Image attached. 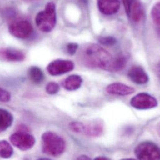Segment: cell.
<instances>
[{
  "mask_svg": "<svg viewBox=\"0 0 160 160\" xmlns=\"http://www.w3.org/2000/svg\"><path fill=\"white\" fill-rule=\"evenodd\" d=\"M80 60L87 67L110 71L113 57L102 47L90 44L82 49Z\"/></svg>",
  "mask_w": 160,
  "mask_h": 160,
  "instance_id": "1",
  "label": "cell"
},
{
  "mask_svg": "<svg viewBox=\"0 0 160 160\" xmlns=\"http://www.w3.org/2000/svg\"><path fill=\"white\" fill-rule=\"evenodd\" d=\"M42 150L46 155L57 157L62 155L65 151L66 142L57 133L52 132L44 133L41 137Z\"/></svg>",
  "mask_w": 160,
  "mask_h": 160,
  "instance_id": "2",
  "label": "cell"
},
{
  "mask_svg": "<svg viewBox=\"0 0 160 160\" xmlns=\"http://www.w3.org/2000/svg\"><path fill=\"white\" fill-rule=\"evenodd\" d=\"M35 22L40 31L44 32L52 31L57 22L56 5L53 2L48 3L45 9L37 14Z\"/></svg>",
  "mask_w": 160,
  "mask_h": 160,
  "instance_id": "3",
  "label": "cell"
},
{
  "mask_svg": "<svg viewBox=\"0 0 160 160\" xmlns=\"http://www.w3.org/2000/svg\"><path fill=\"white\" fill-rule=\"evenodd\" d=\"M137 158L142 160H158L160 159L159 147L150 142H144L137 145L134 151Z\"/></svg>",
  "mask_w": 160,
  "mask_h": 160,
  "instance_id": "4",
  "label": "cell"
},
{
  "mask_svg": "<svg viewBox=\"0 0 160 160\" xmlns=\"http://www.w3.org/2000/svg\"><path fill=\"white\" fill-rule=\"evenodd\" d=\"M9 31L11 35L17 38L26 39L32 35L33 28L28 20L18 19L9 24Z\"/></svg>",
  "mask_w": 160,
  "mask_h": 160,
  "instance_id": "5",
  "label": "cell"
},
{
  "mask_svg": "<svg viewBox=\"0 0 160 160\" xmlns=\"http://www.w3.org/2000/svg\"><path fill=\"white\" fill-rule=\"evenodd\" d=\"M9 139L14 146L22 151L30 150L36 143L35 138L26 132L14 133L11 135Z\"/></svg>",
  "mask_w": 160,
  "mask_h": 160,
  "instance_id": "6",
  "label": "cell"
},
{
  "mask_svg": "<svg viewBox=\"0 0 160 160\" xmlns=\"http://www.w3.org/2000/svg\"><path fill=\"white\" fill-rule=\"evenodd\" d=\"M132 107L138 110H147L158 105L157 99L148 93H140L134 96L130 101Z\"/></svg>",
  "mask_w": 160,
  "mask_h": 160,
  "instance_id": "7",
  "label": "cell"
},
{
  "mask_svg": "<svg viewBox=\"0 0 160 160\" xmlns=\"http://www.w3.org/2000/svg\"><path fill=\"white\" fill-rule=\"evenodd\" d=\"M126 13L134 22L140 21L144 16V8L140 0H122Z\"/></svg>",
  "mask_w": 160,
  "mask_h": 160,
  "instance_id": "8",
  "label": "cell"
},
{
  "mask_svg": "<svg viewBox=\"0 0 160 160\" xmlns=\"http://www.w3.org/2000/svg\"><path fill=\"white\" fill-rule=\"evenodd\" d=\"M74 68V63L70 60L56 59L49 64L47 70L51 76H58L72 71Z\"/></svg>",
  "mask_w": 160,
  "mask_h": 160,
  "instance_id": "9",
  "label": "cell"
},
{
  "mask_svg": "<svg viewBox=\"0 0 160 160\" xmlns=\"http://www.w3.org/2000/svg\"><path fill=\"white\" fill-rule=\"evenodd\" d=\"M106 92L112 95H117L120 96L128 95L135 92V88L128 86L125 83L115 82L109 84L106 87Z\"/></svg>",
  "mask_w": 160,
  "mask_h": 160,
  "instance_id": "10",
  "label": "cell"
},
{
  "mask_svg": "<svg viewBox=\"0 0 160 160\" xmlns=\"http://www.w3.org/2000/svg\"><path fill=\"white\" fill-rule=\"evenodd\" d=\"M99 11L105 15H112L117 13L120 6V0H98Z\"/></svg>",
  "mask_w": 160,
  "mask_h": 160,
  "instance_id": "11",
  "label": "cell"
},
{
  "mask_svg": "<svg viewBox=\"0 0 160 160\" xmlns=\"http://www.w3.org/2000/svg\"><path fill=\"white\" fill-rule=\"evenodd\" d=\"M128 76L132 82L138 85L145 84L149 80L147 73L141 66H138L132 67L128 72Z\"/></svg>",
  "mask_w": 160,
  "mask_h": 160,
  "instance_id": "12",
  "label": "cell"
},
{
  "mask_svg": "<svg viewBox=\"0 0 160 160\" xmlns=\"http://www.w3.org/2000/svg\"><path fill=\"white\" fill-rule=\"evenodd\" d=\"M103 131V125L100 122H95L90 124L83 123V132L84 134L88 137H97L102 135Z\"/></svg>",
  "mask_w": 160,
  "mask_h": 160,
  "instance_id": "13",
  "label": "cell"
},
{
  "mask_svg": "<svg viewBox=\"0 0 160 160\" xmlns=\"http://www.w3.org/2000/svg\"><path fill=\"white\" fill-rule=\"evenodd\" d=\"M0 55L9 61H22L25 59V54L21 51L13 49H4L0 50Z\"/></svg>",
  "mask_w": 160,
  "mask_h": 160,
  "instance_id": "14",
  "label": "cell"
},
{
  "mask_svg": "<svg viewBox=\"0 0 160 160\" xmlns=\"http://www.w3.org/2000/svg\"><path fill=\"white\" fill-rule=\"evenodd\" d=\"M83 82L80 76L73 74L67 78L63 82V86L68 91H74L79 89Z\"/></svg>",
  "mask_w": 160,
  "mask_h": 160,
  "instance_id": "15",
  "label": "cell"
},
{
  "mask_svg": "<svg viewBox=\"0 0 160 160\" xmlns=\"http://www.w3.org/2000/svg\"><path fill=\"white\" fill-rule=\"evenodd\" d=\"M13 122L12 115L7 110L0 108V133L9 128Z\"/></svg>",
  "mask_w": 160,
  "mask_h": 160,
  "instance_id": "16",
  "label": "cell"
},
{
  "mask_svg": "<svg viewBox=\"0 0 160 160\" xmlns=\"http://www.w3.org/2000/svg\"><path fill=\"white\" fill-rule=\"evenodd\" d=\"M29 76L34 83H41L44 79V75L42 70L36 66H32L29 69Z\"/></svg>",
  "mask_w": 160,
  "mask_h": 160,
  "instance_id": "17",
  "label": "cell"
},
{
  "mask_svg": "<svg viewBox=\"0 0 160 160\" xmlns=\"http://www.w3.org/2000/svg\"><path fill=\"white\" fill-rule=\"evenodd\" d=\"M127 62V58L123 54H120L113 58L110 71L117 72L122 70L125 67Z\"/></svg>",
  "mask_w": 160,
  "mask_h": 160,
  "instance_id": "18",
  "label": "cell"
},
{
  "mask_svg": "<svg viewBox=\"0 0 160 160\" xmlns=\"http://www.w3.org/2000/svg\"><path fill=\"white\" fill-rule=\"evenodd\" d=\"M13 154V149L11 145L5 140L0 141V157L3 158H10Z\"/></svg>",
  "mask_w": 160,
  "mask_h": 160,
  "instance_id": "19",
  "label": "cell"
},
{
  "mask_svg": "<svg viewBox=\"0 0 160 160\" xmlns=\"http://www.w3.org/2000/svg\"><path fill=\"white\" fill-rule=\"evenodd\" d=\"M160 2H158L155 4H154V6L152 9V12H151L152 19H153L154 23L158 26H160Z\"/></svg>",
  "mask_w": 160,
  "mask_h": 160,
  "instance_id": "20",
  "label": "cell"
},
{
  "mask_svg": "<svg viewBox=\"0 0 160 160\" xmlns=\"http://www.w3.org/2000/svg\"><path fill=\"white\" fill-rule=\"evenodd\" d=\"M60 90L59 85L54 82H49L46 87V91L50 95H54L57 93Z\"/></svg>",
  "mask_w": 160,
  "mask_h": 160,
  "instance_id": "21",
  "label": "cell"
},
{
  "mask_svg": "<svg viewBox=\"0 0 160 160\" xmlns=\"http://www.w3.org/2000/svg\"><path fill=\"white\" fill-rule=\"evenodd\" d=\"M69 128L74 133L82 134L83 128V123L80 122H72L69 124Z\"/></svg>",
  "mask_w": 160,
  "mask_h": 160,
  "instance_id": "22",
  "label": "cell"
},
{
  "mask_svg": "<svg viewBox=\"0 0 160 160\" xmlns=\"http://www.w3.org/2000/svg\"><path fill=\"white\" fill-rule=\"evenodd\" d=\"M99 42L105 46H113L117 43V39L112 36L101 37L99 39Z\"/></svg>",
  "mask_w": 160,
  "mask_h": 160,
  "instance_id": "23",
  "label": "cell"
},
{
  "mask_svg": "<svg viewBox=\"0 0 160 160\" xmlns=\"http://www.w3.org/2000/svg\"><path fill=\"white\" fill-rule=\"evenodd\" d=\"M11 99L10 93L6 90L0 87V102H7Z\"/></svg>",
  "mask_w": 160,
  "mask_h": 160,
  "instance_id": "24",
  "label": "cell"
},
{
  "mask_svg": "<svg viewBox=\"0 0 160 160\" xmlns=\"http://www.w3.org/2000/svg\"><path fill=\"white\" fill-rule=\"evenodd\" d=\"M79 48V45L77 43L75 42H71V43H69L67 45V51L68 52L71 54V55H74L76 54V52L78 51V49Z\"/></svg>",
  "mask_w": 160,
  "mask_h": 160,
  "instance_id": "25",
  "label": "cell"
},
{
  "mask_svg": "<svg viewBox=\"0 0 160 160\" xmlns=\"http://www.w3.org/2000/svg\"><path fill=\"white\" fill-rule=\"evenodd\" d=\"M78 159V160H90V158L89 157H88L85 155H82V156L79 157Z\"/></svg>",
  "mask_w": 160,
  "mask_h": 160,
  "instance_id": "26",
  "label": "cell"
},
{
  "mask_svg": "<svg viewBox=\"0 0 160 160\" xmlns=\"http://www.w3.org/2000/svg\"><path fill=\"white\" fill-rule=\"evenodd\" d=\"M94 160H109V158L105 157H98L97 158H95Z\"/></svg>",
  "mask_w": 160,
  "mask_h": 160,
  "instance_id": "27",
  "label": "cell"
},
{
  "mask_svg": "<svg viewBox=\"0 0 160 160\" xmlns=\"http://www.w3.org/2000/svg\"><path fill=\"white\" fill-rule=\"evenodd\" d=\"M25 1H36V0H25Z\"/></svg>",
  "mask_w": 160,
  "mask_h": 160,
  "instance_id": "28",
  "label": "cell"
}]
</instances>
